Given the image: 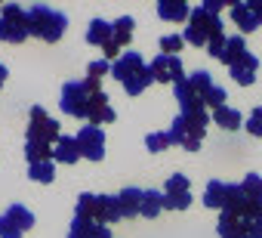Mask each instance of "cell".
Returning <instances> with one entry per match:
<instances>
[{
    "instance_id": "1",
    "label": "cell",
    "mask_w": 262,
    "mask_h": 238,
    "mask_svg": "<svg viewBox=\"0 0 262 238\" xmlns=\"http://www.w3.org/2000/svg\"><path fill=\"white\" fill-rule=\"evenodd\" d=\"M65 28H68V16L65 13H59V10H53L47 4H37V7L28 10V34L31 37L56 44L65 34Z\"/></svg>"
},
{
    "instance_id": "2",
    "label": "cell",
    "mask_w": 262,
    "mask_h": 238,
    "mask_svg": "<svg viewBox=\"0 0 262 238\" xmlns=\"http://www.w3.org/2000/svg\"><path fill=\"white\" fill-rule=\"evenodd\" d=\"M99 93V81L93 77H83V81H68L62 87V99H59V108L71 117H80L86 121L90 114V105H93V96Z\"/></svg>"
},
{
    "instance_id": "3",
    "label": "cell",
    "mask_w": 262,
    "mask_h": 238,
    "mask_svg": "<svg viewBox=\"0 0 262 238\" xmlns=\"http://www.w3.org/2000/svg\"><path fill=\"white\" fill-rule=\"evenodd\" d=\"M216 34H222V22H219V16H210L204 7H194L191 16H188V28H185L182 37H185L191 47H207L210 37H216Z\"/></svg>"
},
{
    "instance_id": "4",
    "label": "cell",
    "mask_w": 262,
    "mask_h": 238,
    "mask_svg": "<svg viewBox=\"0 0 262 238\" xmlns=\"http://www.w3.org/2000/svg\"><path fill=\"white\" fill-rule=\"evenodd\" d=\"M28 34V10H22L19 4H7L0 7V41L7 44H22Z\"/></svg>"
},
{
    "instance_id": "5",
    "label": "cell",
    "mask_w": 262,
    "mask_h": 238,
    "mask_svg": "<svg viewBox=\"0 0 262 238\" xmlns=\"http://www.w3.org/2000/svg\"><path fill=\"white\" fill-rule=\"evenodd\" d=\"M204 133H207V127H204L201 121H194V117H185V114L173 117V124H170V140H173V146H182V149H188V152H198V149H201Z\"/></svg>"
},
{
    "instance_id": "6",
    "label": "cell",
    "mask_w": 262,
    "mask_h": 238,
    "mask_svg": "<svg viewBox=\"0 0 262 238\" xmlns=\"http://www.w3.org/2000/svg\"><path fill=\"white\" fill-rule=\"evenodd\" d=\"M59 136H62L59 121H53V117L43 111V105H34L31 108V124H28V143L53 146V143H59Z\"/></svg>"
},
{
    "instance_id": "7",
    "label": "cell",
    "mask_w": 262,
    "mask_h": 238,
    "mask_svg": "<svg viewBox=\"0 0 262 238\" xmlns=\"http://www.w3.org/2000/svg\"><path fill=\"white\" fill-rule=\"evenodd\" d=\"M148 71H151V77H155L158 84H179V81L185 77L182 59H179V56H164V53L148 62Z\"/></svg>"
},
{
    "instance_id": "8",
    "label": "cell",
    "mask_w": 262,
    "mask_h": 238,
    "mask_svg": "<svg viewBox=\"0 0 262 238\" xmlns=\"http://www.w3.org/2000/svg\"><path fill=\"white\" fill-rule=\"evenodd\" d=\"M77 149H80V158H86V161H102V158H105V130L83 124L80 133H77Z\"/></svg>"
},
{
    "instance_id": "9",
    "label": "cell",
    "mask_w": 262,
    "mask_h": 238,
    "mask_svg": "<svg viewBox=\"0 0 262 238\" xmlns=\"http://www.w3.org/2000/svg\"><path fill=\"white\" fill-rule=\"evenodd\" d=\"M139 68H145L142 56H139L136 50H123V53H120V59H114V65H111V77L123 84L126 77H133Z\"/></svg>"
},
{
    "instance_id": "10",
    "label": "cell",
    "mask_w": 262,
    "mask_h": 238,
    "mask_svg": "<svg viewBox=\"0 0 262 238\" xmlns=\"http://www.w3.org/2000/svg\"><path fill=\"white\" fill-rule=\"evenodd\" d=\"M228 71H231V81H234V84H241V87H250V84L256 81L259 59H256L253 53H247V56H244V59H237V62H234Z\"/></svg>"
},
{
    "instance_id": "11",
    "label": "cell",
    "mask_w": 262,
    "mask_h": 238,
    "mask_svg": "<svg viewBox=\"0 0 262 238\" xmlns=\"http://www.w3.org/2000/svg\"><path fill=\"white\" fill-rule=\"evenodd\" d=\"M228 198H231V183H222V180H213V183H207V192H204V204L213 210H225V204H228Z\"/></svg>"
},
{
    "instance_id": "12",
    "label": "cell",
    "mask_w": 262,
    "mask_h": 238,
    "mask_svg": "<svg viewBox=\"0 0 262 238\" xmlns=\"http://www.w3.org/2000/svg\"><path fill=\"white\" fill-rule=\"evenodd\" d=\"M68 238H111V229L102 226V223H93V220H77L71 223L68 229Z\"/></svg>"
},
{
    "instance_id": "13",
    "label": "cell",
    "mask_w": 262,
    "mask_h": 238,
    "mask_svg": "<svg viewBox=\"0 0 262 238\" xmlns=\"http://www.w3.org/2000/svg\"><path fill=\"white\" fill-rule=\"evenodd\" d=\"M114 41V22H105V19H93L90 28H86V44L93 47H105Z\"/></svg>"
},
{
    "instance_id": "14",
    "label": "cell",
    "mask_w": 262,
    "mask_h": 238,
    "mask_svg": "<svg viewBox=\"0 0 262 238\" xmlns=\"http://www.w3.org/2000/svg\"><path fill=\"white\" fill-rule=\"evenodd\" d=\"M53 158L59 161V164H77L80 161V149H77V136H59V143H56V149H53Z\"/></svg>"
},
{
    "instance_id": "15",
    "label": "cell",
    "mask_w": 262,
    "mask_h": 238,
    "mask_svg": "<svg viewBox=\"0 0 262 238\" xmlns=\"http://www.w3.org/2000/svg\"><path fill=\"white\" fill-rule=\"evenodd\" d=\"M117 204H120V216L123 220H133L142 210V192L139 189H123V192H117Z\"/></svg>"
},
{
    "instance_id": "16",
    "label": "cell",
    "mask_w": 262,
    "mask_h": 238,
    "mask_svg": "<svg viewBox=\"0 0 262 238\" xmlns=\"http://www.w3.org/2000/svg\"><path fill=\"white\" fill-rule=\"evenodd\" d=\"M158 16L167 19V22H188L191 10H188L185 0H161V4H158Z\"/></svg>"
},
{
    "instance_id": "17",
    "label": "cell",
    "mask_w": 262,
    "mask_h": 238,
    "mask_svg": "<svg viewBox=\"0 0 262 238\" xmlns=\"http://www.w3.org/2000/svg\"><path fill=\"white\" fill-rule=\"evenodd\" d=\"M117 220H123V216H120L117 195H99V213H96V223L108 226V223H117Z\"/></svg>"
},
{
    "instance_id": "18",
    "label": "cell",
    "mask_w": 262,
    "mask_h": 238,
    "mask_svg": "<svg viewBox=\"0 0 262 238\" xmlns=\"http://www.w3.org/2000/svg\"><path fill=\"white\" fill-rule=\"evenodd\" d=\"M247 56V44H244V34H231L228 41H225V50H222V56H219V62L222 65H234L237 59H244Z\"/></svg>"
},
{
    "instance_id": "19",
    "label": "cell",
    "mask_w": 262,
    "mask_h": 238,
    "mask_svg": "<svg viewBox=\"0 0 262 238\" xmlns=\"http://www.w3.org/2000/svg\"><path fill=\"white\" fill-rule=\"evenodd\" d=\"M213 124H219L222 130H237V127H244V117H241V111H237V108L222 105V108H216V111H213Z\"/></svg>"
},
{
    "instance_id": "20",
    "label": "cell",
    "mask_w": 262,
    "mask_h": 238,
    "mask_svg": "<svg viewBox=\"0 0 262 238\" xmlns=\"http://www.w3.org/2000/svg\"><path fill=\"white\" fill-rule=\"evenodd\" d=\"M151 84H155V77H151V71H148V65H145V68H139L133 77L123 81V90H126L129 96H139V93H145Z\"/></svg>"
},
{
    "instance_id": "21",
    "label": "cell",
    "mask_w": 262,
    "mask_h": 238,
    "mask_svg": "<svg viewBox=\"0 0 262 238\" xmlns=\"http://www.w3.org/2000/svg\"><path fill=\"white\" fill-rule=\"evenodd\" d=\"M231 19H234V25H237L244 34H250V31H256V28H259V22H256V16L250 13V7H247V4H234V7H231Z\"/></svg>"
},
{
    "instance_id": "22",
    "label": "cell",
    "mask_w": 262,
    "mask_h": 238,
    "mask_svg": "<svg viewBox=\"0 0 262 238\" xmlns=\"http://www.w3.org/2000/svg\"><path fill=\"white\" fill-rule=\"evenodd\" d=\"M96 213H99V195H90V192H83V195L77 198L74 216H77V220H93V223H96Z\"/></svg>"
},
{
    "instance_id": "23",
    "label": "cell",
    "mask_w": 262,
    "mask_h": 238,
    "mask_svg": "<svg viewBox=\"0 0 262 238\" xmlns=\"http://www.w3.org/2000/svg\"><path fill=\"white\" fill-rule=\"evenodd\" d=\"M164 210V192H155V189H145L142 192V216H158Z\"/></svg>"
},
{
    "instance_id": "24",
    "label": "cell",
    "mask_w": 262,
    "mask_h": 238,
    "mask_svg": "<svg viewBox=\"0 0 262 238\" xmlns=\"http://www.w3.org/2000/svg\"><path fill=\"white\" fill-rule=\"evenodd\" d=\"M129 41H133V19H129V16H120V19L114 22V41H111V44H117V47L123 50Z\"/></svg>"
},
{
    "instance_id": "25",
    "label": "cell",
    "mask_w": 262,
    "mask_h": 238,
    "mask_svg": "<svg viewBox=\"0 0 262 238\" xmlns=\"http://www.w3.org/2000/svg\"><path fill=\"white\" fill-rule=\"evenodd\" d=\"M188 84H191V90H194V93H198L201 99H204V96H207V93H210V90L216 87V84H213V77H210V74H207L204 68L191 71V74H188Z\"/></svg>"
},
{
    "instance_id": "26",
    "label": "cell",
    "mask_w": 262,
    "mask_h": 238,
    "mask_svg": "<svg viewBox=\"0 0 262 238\" xmlns=\"http://www.w3.org/2000/svg\"><path fill=\"white\" fill-rule=\"evenodd\" d=\"M7 216H10V220H13V223L22 229V232H28V229L34 226V213H31L25 204H13V207L7 210Z\"/></svg>"
},
{
    "instance_id": "27",
    "label": "cell",
    "mask_w": 262,
    "mask_h": 238,
    "mask_svg": "<svg viewBox=\"0 0 262 238\" xmlns=\"http://www.w3.org/2000/svg\"><path fill=\"white\" fill-rule=\"evenodd\" d=\"M170 146H173L170 130H155V133L145 136V149H148V152H164V149H170Z\"/></svg>"
},
{
    "instance_id": "28",
    "label": "cell",
    "mask_w": 262,
    "mask_h": 238,
    "mask_svg": "<svg viewBox=\"0 0 262 238\" xmlns=\"http://www.w3.org/2000/svg\"><path fill=\"white\" fill-rule=\"evenodd\" d=\"M25 158L28 164H43L53 158V149L50 146H37V143H25Z\"/></svg>"
},
{
    "instance_id": "29",
    "label": "cell",
    "mask_w": 262,
    "mask_h": 238,
    "mask_svg": "<svg viewBox=\"0 0 262 238\" xmlns=\"http://www.w3.org/2000/svg\"><path fill=\"white\" fill-rule=\"evenodd\" d=\"M28 176H31L34 183H53V176H56V164H53V161L31 164V167H28Z\"/></svg>"
},
{
    "instance_id": "30",
    "label": "cell",
    "mask_w": 262,
    "mask_h": 238,
    "mask_svg": "<svg viewBox=\"0 0 262 238\" xmlns=\"http://www.w3.org/2000/svg\"><path fill=\"white\" fill-rule=\"evenodd\" d=\"M191 195L188 192H164V210H188Z\"/></svg>"
},
{
    "instance_id": "31",
    "label": "cell",
    "mask_w": 262,
    "mask_h": 238,
    "mask_svg": "<svg viewBox=\"0 0 262 238\" xmlns=\"http://www.w3.org/2000/svg\"><path fill=\"white\" fill-rule=\"evenodd\" d=\"M241 189H244L247 198L262 201V176H259V173H247V176L241 180Z\"/></svg>"
},
{
    "instance_id": "32",
    "label": "cell",
    "mask_w": 262,
    "mask_h": 238,
    "mask_svg": "<svg viewBox=\"0 0 262 238\" xmlns=\"http://www.w3.org/2000/svg\"><path fill=\"white\" fill-rule=\"evenodd\" d=\"M182 47H185V37H182V34H167V37H161V50H164V56H179Z\"/></svg>"
},
{
    "instance_id": "33",
    "label": "cell",
    "mask_w": 262,
    "mask_h": 238,
    "mask_svg": "<svg viewBox=\"0 0 262 238\" xmlns=\"http://www.w3.org/2000/svg\"><path fill=\"white\" fill-rule=\"evenodd\" d=\"M241 220H253V223H262V201H253V198H247V204L241 207V213H237Z\"/></svg>"
},
{
    "instance_id": "34",
    "label": "cell",
    "mask_w": 262,
    "mask_h": 238,
    "mask_svg": "<svg viewBox=\"0 0 262 238\" xmlns=\"http://www.w3.org/2000/svg\"><path fill=\"white\" fill-rule=\"evenodd\" d=\"M244 127H247V133H250V136H262V105H256V108H253V114L244 121Z\"/></svg>"
},
{
    "instance_id": "35",
    "label": "cell",
    "mask_w": 262,
    "mask_h": 238,
    "mask_svg": "<svg viewBox=\"0 0 262 238\" xmlns=\"http://www.w3.org/2000/svg\"><path fill=\"white\" fill-rule=\"evenodd\" d=\"M22 235H25V232H22V229L7 216V213L0 216V238H22Z\"/></svg>"
},
{
    "instance_id": "36",
    "label": "cell",
    "mask_w": 262,
    "mask_h": 238,
    "mask_svg": "<svg viewBox=\"0 0 262 238\" xmlns=\"http://www.w3.org/2000/svg\"><path fill=\"white\" fill-rule=\"evenodd\" d=\"M105 74H111V62H105V59H99V62H90V68H86V77H93V81H102Z\"/></svg>"
},
{
    "instance_id": "37",
    "label": "cell",
    "mask_w": 262,
    "mask_h": 238,
    "mask_svg": "<svg viewBox=\"0 0 262 238\" xmlns=\"http://www.w3.org/2000/svg\"><path fill=\"white\" fill-rule=\"evenodd\" d=\"M204 105H207V108H213V111H216V108H222V105H225V90H222V87H213V90L204 96Z\"/></svg>"
},
{
    "instance_id": "38",
    "label": "cell",
    "mask_w": 262,
    "mask_h": 238,
    "mask_svg": "<svg viewBox=\"0 0 262 238\" xmlns=\"http://www.w3.org/2000/svg\"><path fill=\"white\" fill-rule=\"evenodd\" d=\"M167 192H188V176L185 173H173L167 180Z\"/></svg>"
},
{
    "instance_id": "39",
    "label": "cell",
    "mask_w": 262,
    "mask_h": 238,
    "mask_svg": "<svg viewBox=\"0 0 262 238\" xmlns=\"http://www.w3.org/2000/svg\"><path fill=\"white\" fill-rule=\"evenodd\" d=\"M225 41H228L225 34H216V37H210V44H207V53L219 59V56H222V50H225Z\"/></svg>"
},
{
    "instance_id": "40",
    "label": "cell",
    "mask_w": 262,
    "mask_h": 238,
    "mask_svg": "<svg viewBox=\"0 0 262 238\" xmlns=\"http://www.w3.org/2000/svg\"><path fill=\"white\" fill-rule=\"evenodd\" d=\"M201 7H204V10H207L210 16H219V10H222L225 4H222V0H204V4H201Z\"/></svg>"
},
{
    "instance_id": "41",
    "label": "cell",
    "mask_w": 262,
    "mask_h": 238,
    "mask_svg": "<svg viewBox=\"0 0 262 238\" xmlns=\"http://www.w3.org/2000/svg\"><path fill=\"white\" fill-rule=\"evenodd\" d=\"M244 238H262V223H253V220H250V223H247V235H244Z\"/></svg>"
},
{
    "instance_id": "42",
    "label": "cell",
    "mask_w": 262,
    "mask_h": 238,
    "mask_svg": "<svg viewBox=\"0 0 262 238\" xmlns=\"http://www.w3.org/2000/svg\"><path fill=\"white\" fill-rule=\"evenodd\" d=\"M247 7H250V13L256 16V22L262 25V0H247Z\"/></svg>"
},
{
    "instance_id": "43",
    "label": "cell",
    "mask_w": 262,
    "mask_h": 238,
    "mask_svg": "<svg viewBox=\"0 0 262 238\" xmlns=\"http://www.w3.org/2000/svg\"><path fill=\"white\" fill-rule=\"evenodd\" d=\"M7 74H10V71H7V65H4V62H0V87H4V84H7Z\"/></svg>"
}]
</instances>
